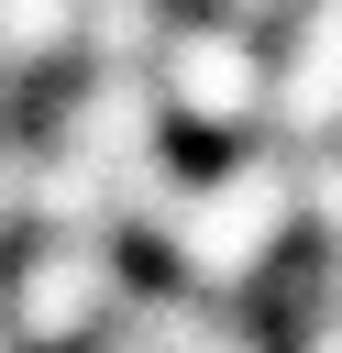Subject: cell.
<instances>
[{
  "instance_id": "1",
  "label": "cell",
  "mask_w": 342,
  "mask_h": 353,
  "mask_svg": "<svg viewBox=\"0 0 342 353\" xmlns=\"http://www.w3.org/2000/svg\"><path fill=\"white\" fill-rule=\"evenodd\" d=\"M309 210V154H287V143H232L210 176H188L177 188V210H165V232H154V254L188 276V287H210V298H232L243 276H265L276 265V243H287V221Z\"/></svg>"
},
{
  "instance_id": "2",
  "label": "cell",
  "mask_w": 342,
  "mask_h": 353,
  "mask_svg": "<svg viewBox=\"0 0 342 353\" xmlns=\"http://www.w3.org/2000/svg\"><path fill=\"white\" fill-rule=\"evenodd\" d=\"M154 99H165V121L199 132V143H254L265 110H276V33L188 0V11L165 22V44H154Z\"/></svg>"
},
{
  "instance_id": "3",
  "label": "cell",
  "mask_w": 342,
  "mask_h": 353,
  "mask_svg": "<svg viewBox=\"0 0 342 353\" xmlns=\"http://www.w3.org/2000/svg\"><path fill=\"white\" fill-rule=\"evenodd\" d=\"M0 287H11V342L22 353H88L132 309L121 232H22V254L0 265Z\"/></svg>"
},
{
  "instance_id": "4",
  "label": "cell",
  "mask_w": 342,
  "mask_h": 353,
  "mask_svg": "<svg viewBox=\"0 0 342 353\" xmlns=\"http://www.w3.org/2000/svg\"><path fill=\"white\" fill-rule=\"evenodd\" d=\"M309 221H320L331 276H342V143H331V154H309Z\"/></svg>"
},
{
  "instance_id": "5",
  "label": "cell",
  "mask_w": 342,
  "mask_h": 353,
  "mask_svg": "<svg viewBox=\"0 0 342 353\" xmlns=\"http://www.w3.org/2000/svg\"><path fill=\"white\" fill-rule=\"evenodd\" d=\"M88 353H165V342H154V331H143V320H132V309H121V320H110V331H99V342H88Z\"/></svg>"
},
{
  "instance_id": "6",
  "label": "cell",
  "mask_w": 342,
  "mask_h": 353,
  "mask_svg": "<svg viewBox=\"0 0 342 353\" xmlns=\"http://www.w3.org/2000/svg\"><path fill=\"white\" fill-rule=\"evenodd\" d=\"M298 353H342V309H320V320L298 331Z\"/></svg>"
},
{
  "instance_id": "7",
  "label": "cell",
  "mask_w": 342,
  "mask_h": 353,
  "mask_svg": "<svg viewBox=\"0 0 342 353\" xmlns=\"http://www.w3.org/2000/svg\"><path fill=\"white\" fill-rule=\"evenodd\" d=\"M210 353H276V342H254V331H243V320H232V331H221V342H210Z\"/></svg>"
},
{
  "instance_id": "8",
  "label": "cell",
  "mask_w": 342,
  "mask_h": 353,
  "mask_svg": "<svg viewBox=\"0 0 342 353\" xmlns=\"http://www.w3.org/2000/svg\"><path fill=\"white\" fill-rule=\"evenodd\" d=\"M0 342H11V287H0Z\"/></svg>"
}]
</instances>
